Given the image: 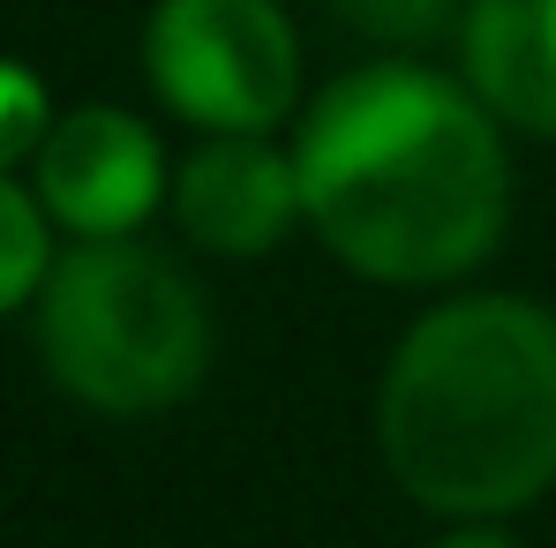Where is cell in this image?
Segmentation results:
<instances>
[{
    "label": "cell",
    "mask_w": 556,
    "mask_h": 548,
    "mask_svg": "<svg viewBox=\"0 0 556 548\" xmlns=\"http://www.w3.org/2000/svg\"><path fill=\"white\" fill-rule=\"evenodd\" d=\"M293 174L316 241L376 285L466 278L511 211L496 113L421 61H369L324 84L293 136Z\"/></svg>",
    "instance_id": "1"
},
{
    "label": "cell",
    "mask_w": 556,
    "mask_h": 548,
    "mask_svg": "<svg viewBox=\"0 0 556 548\" xmlns=\"http://www.w3.org/2000/svg\"><path fill=\"white\" fill-rule=\"evenodd\" d=\"M376 444L406 504L437 519H511L556 488V316L527 293L429 308L376 391Z\"/></svg>",
    "instance_id": "2"
},
{
    "label": "cell",
    "mask_w": 556,
    "mask_h": 548,
    "mask_svg": "<svg viewBox=\"0 0 556 548\" xmlns=\"http://www.w3.org/2000/svg\"><path fill=\"white\" fill-rule=\"evenodd\" d=\"M38 354L46 375L91 413H166L211 368V308L195 278L136 233L76 241L38 285Z\"/></svg>",
    "instance_id": "3"
},
{
    "label": "cell",
    "mask_w": 556,
    "mask_h": 548,
    "mask_svg": "<svg viewBox=\"0 0 556 548\" xmlns=\"http://www.w3.org/2000/svg\"><path fill=\"white\" fill-rule=\"evenodd\" d=\"M143 68L203 136H271L301 105V38L278 0H159Z\"/></svg>",
    "instance_id": "4"
},
{
    "label": "cell",
    "mask_w": 556,
    "mask_h": 548,
    "mask_svg": "<svg viewBox=\"0 0 556 548\" xmlns=\"http://www.w3.org/2000/svg\"><path fill=\"white\" fill-rule=\"evenodd\" d=\"M38 203L76 241H128L174 188L159 136L121 105H76L38 143Z\"/></svg>",
    "instance_id": "5"
},
{
    "label": "cell",
    "mask_w": 556,
    "mask_h": 548,
    "mask_svg": "<svg viewBox=\"0 0 556 548\" xmlns=\"http://www.w3.org/2000/svg\"><path fill=\"white\" fill-rule=\"evenodd\" d=\"M166 195L203 256H271L301 226V174L271 136H203Z\"/></svg>",
    "instance_id": "6"
},
{
    "label": "cell",
    "mask_w": 556,
    "mask_h": 548,
    "mask_svg": "<svg viewBox=\"0 0 556 548\" xmlns=\"http://www.w3.org/2000/svg\"><path fill=\"white\" fill-rule=\"evenodd\" d=\"M459 61L504 128L556 136V0H466Z\"/></svg>",
    "instance_id": "7"
},
{
    "label": "cell",
    "mask_w": 556,
    "mask_h": 548,
    "mask_svg": "<svg viewBox=\"0 0 556 548\" xmlns=\"http://www.w3.org/2000/svg\"><path fill=\"white\" fill-rule=\"evenodd\" d=\"M46 226H53L46 203L0 174V316L23 308V301H38V285L53 271V233Z\"/></svg>",
    "instance_id": "8"
},
{
    "label": "cell",
    "mask_w": 556,
    "mask_h": 548,
    "mask_svg": "<svg viewBox=\"0 0 556 548\" xmlns=\"http://www.w3.org/2000/svg\"><path fill=\"white\" fill-rule=\"evenodd\" d=\"M331 15L383 46H421V38L466 23V0H331Z\"/></svg>",
    "instance_id": "9"
},
{
    "label": "cell",
    "mask_w": 556,
    "mask_h": 548,
    "mask_svg": "<svg viewBox=\"0 0 556 548\" xmlns=\"http://www.w3.org/2000/svg\"><path fill=\"white\" fill-rule=\"evenodd\" d=\"M53 136V105H46V84L15 61H0V174L38 158V143Z\"/></svg>",
    "instance_id": "10"
},
{
    "label": "cell",
    "mask_w": 556,
    "mask_h": 548,
    "mask_svg": "<svg viewBox=\"0 0 556 548\" xmlns=\"http://www.w3.org/2000/svg\"><path fill=\"white\" fill-rule=\"evenodd\" d=\"M429 548H519V541H511L496 519H466V526H444Z\"/></svg>",
    "instance_id": "11"
}]
</instances>
